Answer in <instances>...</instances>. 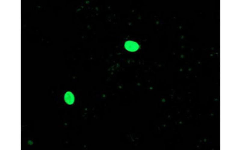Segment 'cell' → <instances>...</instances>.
I'll return each instance as SVG.
<instances>
[{
    "label": "cell",
    "instance_id": "cell-1",
    "mask_svg": "<svg viewBox=\"0 0 241 150\" xmlns=\"http://www.w3.org/2000/svg\"><path fill=\"white\" fill-rule=\"evenodd\" d=\"M125 46L127 50L131 52L136 51L139 48V44L137 43L130 40L126 42Z\"/></svg>",
    "mask_w": 241,
    "mask_h": 150
},
{
    "label": "cell",
    "instance_id": "cell-2",
    "mask_svg": "<svg viewBox=\"0 0 241 150\" xmlns=\"http://www.w3.org/2000/svg\"><path fill=\"white\" fill-rule=\"evenodd\" d=\"M65 101L68 104H73L74 101V97L73 93L71 92H68L65 94L64 96Z\"/></svg>",
    "mask_w": 241,
    "mask_h": 150
}]
</instances>
